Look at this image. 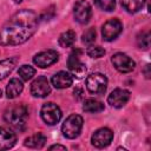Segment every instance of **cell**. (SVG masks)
<instances>
[{"label": "cell", "mask_w": 151, "mask_h": 151, "mask_svg": "<svg viewBox=\"0 0 151 151\" xmlns=\"http://www.w3.org/2000/svg\"><path fill=\"white\" fill-rule=\"evenodd\" d=\"M146 0H120L122 6L129 12V13H136L139 9L143 8Z\"/></svg>", "instance_id": "44dd1931"}, {"label": "cell", "mask_w": 151, "mask_h": 151, "mask_svg": "<svg viewBox=\"0 0 151 151\" xmlns=\"http://www.w3.org/2000/svg\"><path fill=\"white\" fill-rule=\"evenodd\" d=\"M48 149H50V150H66V146H64V145H59V144H55V145H51Z\"/></svg>", "instance_id": "83f0119b"}, {"label": "cell", "mask_w": 151, "mask_h": 151, "mask_svg": "<svg viewBox=\"0 0 151 151\" xmlns=\"http://www.w3.org/2000/svg\"><path fill=\"white\" fill-rule=\"evenodd\" d=\"M83 124H84V120H83L81 116L76 114V113L68 116L61 126V132H63L64 137H66L68 139L77 138L81 132Z\"/></svg>", "instance_id": "3957f363"}, {"label": "cell", "mask_w": 151, "mask_h": 151, "mask_svg": "<svg viewBox=\"0 0 151 151\" xmlns=\"http://www.w3.org/2000/svg\"><path fill=\"white\" fill-rule=\"evenodd\" d=\"M18 74H19V77H20L22 80L27 81V80L32 79L33 76L35 74V68L32 67L31 65H22V66L19 67Z\"/></svg>", "instance_id": "7402d4cb"}, {"label": "cell", "mask_w": 151, "mask_h": 151, "mask_svg": "<svg viewBox=\"0 0 151 151\" xmlns=\"http://www.w3.org/2000/svg\"><path fill=\"white\" fill-rule=\"evenodd\" d=\"M18 60L19 59L17 57H12V58H7L0 61V80L5 79L12 73V71L18 64Z\"/></svg>", "instance_id": "e0dca14e"}, {"label": "cell", "mask_w": 151, "mask_h": 151, "mask_svg": "<svg viewBox=\"0 0 151 151\" xmlns=\"http://www.w3.org/2000/svg\"><path fill=\"white\" fill-rule=\"evenodd\" d=\"M111 63L114 66V68L120 72V73H129L134 70L136 63L125 53L123 52H117L112 55Z\"/></svg>", "instance_id": "52a82bcc"}, {"label": "cell", "mask_w": 151, "mask_h": 151, "mask_svg": "<svg viewBox=\"0 0 151 151\" xmlns=\"http://www.w3.org/2000/svg\"><path fill=\"white\" fill-rule=\"evenodd\" d=\"M86 88L92 94H103L107 88V78L101 73H92L86 78Z\"/></svg>", "instance_id": "277c9868"}, {"label": "cell", "mask_w": 151, "mask_h": 151, "mask_svg": "<svg viewBox=\"0 0 151 151\" xmlns=\"http://www.w3.org/2000/svg\"><path fill=\"white\" fill-rule=\"evenodd\" d=\"M31 93L33 97L37 98L47 97L51 93V86L48 79L45 76H40L37 79H34L33 83L31 84Z\"/></svg>", "instance_id": "7c38bea8"}, {"label": "cell", "mask_w": 151, "mask_h": 151, "mask_svg": "<svg viewBox=\"0 0 151 151\" xmlns=\"http://www.w3.org/2000/svg\"><path fill=\"white\" fill-rule=\"evenodd\" d=\"M58 59H59V53L55 50H46L37 53L33 57V63L40 68H46L55 64Z\"/></svg>", "instance_id": "9c48e42d"}, {"label": "cell", "mask_w": 151, "mask_h": 151, "mask_svg": "<svg viewBox=\"0 0 151 151\" xmlns=\"http://www.w3.org/2000/svg\"><path fill=\"white\" fill-rule=\"evenodd\" d=\"M137 45L139 48L146 50L150 46V32L149 31H143L138 33L137 35Z\"/></svg>", "instance_id": "603a6c76"}, {"label": "cell", "mask_w": 151, "mask_h": 151, "mask_svg": "<svg viewBox=\"0 0 151 151\" xmlns=\"http://www.w3.org/2000/svg\"><path fill=\"white\" fill-rule=\"evenodd\" d=\"M39 24L38 14L32 9L14 13L0 29L1 46H18L26 42L35 33Z\"/></svg>", "instance_id": "6da1fadb"}, {"label": "cell", "mask_w": 151, "mask_h": 151, "mask_svg": "<svg viewBox=\"0 0 151 151\" xmlns=\"http://www.w3.org/2000/svg\"><path fill=\"white\" fill-rule=\"evenodd\" d=\"M24 90V84L19 78H12L6 86V96L9 99L17 98Z\"/></svg>", "instance_id": "2e32d148"}, {"label": "cell", "mask_w": 151, "mask_h": 151, "mask_svg": "<svg viewBox=\"0 0 151 151\" xmlns=\"http://www.w3.org/2000/svg\"><path fill=\"white\" fill-rule=\"evenodd\" d=\"M94 2L100 9L106 12H111L116 7V0H94Z\"/></svg>", "instance_id": "d4e9b609"}, {"label": "cell", "mask_w": 151, "mask_h": 151, "mask_svg": "<svg viewBox=\"0 0 151 151\" xmlns=\"http://www.w3.org/2000/svg\"><path fill=\"white\" fill-rule=\"evenodd\" d=\"M58 42L61 47L66 48V47H71L73 46V44L76 42V32L72 31V29H68V31H65L60 34L59 39H58Z\"/></svg>", "instance_id": "ffe728a7"}, {"label": "cell", "mask_w": 151, "mask_h": 151, "mask_svg": "<svg viewBox=\"0 0 151 151\" xmlns=\"http://www.w3.org/2000/svg\"><path fill=\"white\" fill-rule=\"evenodd\" d=\"M123 31V24L119 19H110L107 20L103 27H101V35L103 39L106 41H112L114 40Z\"/></svg>", "instance_id": "ba28073f"}, {"label": "cell", "mask_w": 151, "mask_h": 151, "mask_svg": "<svg viewBox=\"0 0 151 151\" xmlns=\"http://www.w3.org/2000/svg\"><path fill=\"white\" fill-rule=\"evenodd\" d=\"M4 119L13 129L19 130V131H24L25 127H26L27 120H28V111H27V107L25 105H22V104L13 105V106L8 107L5 111Z\"/></svg>", "instance_id": "7a4b0ae2"}, {"label": "cell", "mask_w": 151, "mask_h": 151, "mask_svg": "<svg viewBox=\"0 0 151 151\" xmlns=\"http://www.w3.org/2000/svg\"><path fill=\"white\" fill-rule=\"evenodd\" d=\"M73 93H74V97H76L77 99H81V98H83V94H84L83 90L79 88V87H77V88L73 91Z\"/></svg>", "instance_id": "4316f807"}, {"label": "cell", "mask_w": 151, "mask_h": 151, "mask_svg": "<svg viewBox=\"0 0 151 151\" xmlns=\"http://www.w3.org/2000/svg\"><path fill=\"white\" fill-rule=\"evenodd\" d=\"M15 142H17L15 133L11 129L1 126L0 127V151L13 147Z\"/></svg>", "instance_id": "9a60e30c"}, {"label": "cell", "mask_w": 151, "mask_h": 151, "mask_svg": "<svg viewBox=\"0 0 151 151\" xmlns=\"http://www.w3.org/2000/svg\"><path fill=\"white\" fill-rule=\"evenodd\" d=\"M46 142H47L46 136L38 132L35 134H32V136L27 137L24 142V145L27 146V147H31V149H41L46 144Z\"/></svg>", "instance_id": "ac0fdd59"}, {"label": "cell", "mask_w": 151, "mask_h": 151, "mask_svg": "<svg viewBox=\"0 0 151 151\" xmlns=\"http://www.w3.org/2000/svg\"><path fill=\"white\" fill-rule=\"evenodd\" d=\"M0 98H1V90H0Z\"/></svg>", "instance_id": "4dcf8cb0"}, {"label": "cell", "mask_w": 151, "mask_h": 151, "mask_svg": "<svg viewBox=\"0 0 151 151\" xmlns=\"http://www.w3.org/2000/svg\"><path fill=\"white\" fill-rule=\"evenodd\" d=\"M40 116H41V119L47 125H55L61 119L63 113H61L60 107L57 104L50 101L42 105L40 110Z\"/></svg>", "instance_id": "5b68a950"}, {"label": "cell", "mask_w": 151, "mask_h": 151, "mask_svg": "<svg viewBox=\"0 0 151 151\" xmlns=\"http://www.w3.org/2000/svg\"><path fill=\"white\" fill-rule=\"evenodd\" d=\"M113 139V132L109 127H100L91 137V143L94 147L101 149L110 145V143Z\"/></svg>", "instance_id": "8fae6325"}, {"label": "cell", "mask_w": 151, "mask_h": 151, "mask_svg": "<svg viewBox=\"0 0 151 151\" xmlns=\"http://www.w3.org/2000/svg\"><path fill=\"white\" fill-rule=\"evenodd\" d=\"M80 54L81 51L80 50H73L72 53L70 54L68 59H67V66L68 70L71 72V74L73 77L77 78H83L86 73V65L80 60Z\"/></svg>", "instance_id": "8992f818"}, {"label": "cell", "mask_w": 151, "mask_h": 151, "mask_svg": "<svg viewBox=\"0 0 151 151\" xmlns=\"http://www.w3.org/2000/svg\"><path fill=\"white\" fill-rule=\"evenodd\" d=\"M51 83L55 88H59V90L67 88L73 84V77L71 73H68L66 71H60V72H57L52 77Z\"/></svg>", "instance_id": "5bb4252c"}, {"label": "cell", "mask_w": 151, "mask_h": 151, "mask_svg": "<svg viewBox=\"0 0 151 151\" xmlns=\"http://www.w3.org/2000/svg\"><path fill=\"white\" fill-rule=\"evenodd\" d=\"M22 1H25V0H14V2H15V4H21Z\"/></svg>", "instance_id": "f546056e"}, {"label": "cell", "mask_w": 151, "mask_h": 151, "mask_svg": "<svg viewBox=\"0 0 151 151\" xmlns=\"http://www.w3.org/2000/svg\"><path fill=\"white\" fill-rule=\"evenodd\" d=\"M73 15L76 21H78L81 25H85L90 21L92 17V8L91 5L86 0H79L76 2L74 8H73Z\"/></svg>", "instance_id": "30bf717a"}, {"label": "cell", "mask_w": 151, "mask_h": 151, "mask_svg": "<svg viewBox=\"0 0 151 151\" xmlns=\"http://www.w3.org/2000/svg\"><path fill=\"white\" fill-rule=\"evenodd\" d=\"M96 37H97L96 28H94V27H90V28H87V29L83 33V35H81V41H83V44H85V45H91V44L94 42Z\"/></svg>", "instance_id": "cb8c5ba5"}, {"label": "cell", "mask_w": 151, "mask_h": 151, "mask_svg": "<svg viewBox=\"0 0 151 151\" xmlns=\"http://www.w3.org/2000/svg\"><path fill=\"white\" fill-rule=\"evenodd\" d=\"M86 53L91 58H101L105 54V50L100 46H90L86 50Z\"/></svg>", "instance_id": "484cf974"}, {"label": "cell", "mask_w": 151, "mask_h": 151, "mask_svg": "<svg viewBox=\"0 0 151 151\" xmlns=\"http://www.w3.org/2000/svg\"><path fill=\"white\" fill-rule=\"evenodd\" d=\"M130 99V92L124 88H114L107 97V103L116 109L123 107Z\"/></svg>", "instance_id": "4fadbf2b"}, {"label": "cell", "mask_w": 151, "mask_h": 151, "mask_svg": "<svg viewBox=\"0 0 151 151\" xmlns=\"http://www.w3.org/2000/svg\"><path fill=\"white\" fill-rule=\"evenodd\" d=\"M144 73H145V77L149 79L150 78V76H151V72H150V65H145V67H144Z\"/></svg>", "instance_id": "f1b7e54d"}, {"label": "cell", "mask_w": 151, "mask_h": 151, "mask_svg": "<svg viewBox=\"0 0 151 151\" xmlns=\"http://www.w3.org/2000/svg\"><path fill=\"white\" fill-rule=\"evenodd\" d=\"M104 104L97 99H93V98H88L84 101V105H83V110L85 112H88V113H98V112H101L104 111Z\"/></svg>", "instance_id": "d6986e66"}]
</instances>
